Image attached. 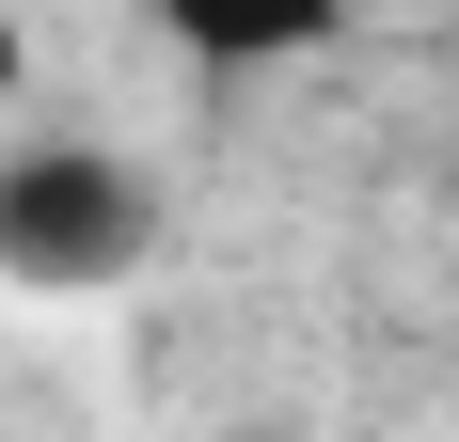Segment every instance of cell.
<instances>
[{
  "instance_id": "2",
  "label": "cell",
  "mask_w": 459,
  "mask_h": 442,
  "mask_svg": "<svg viewBox=\"0 0 459 442\" xmlns=\"http://www.w3.org/2000/svg\"><path fill=\"white\" fill-rule=\"evenodd\" d=\"M190 64H301V47L349 32V0H143Z\"/></svg>"
},
{
  "instance_id": "1",
  "label": "cell",
  "mask_w": 459,
  "mask_h": 442,
  "mask_svg": "<svg viewBox=\"0 0 459 442\" xmlns=\"http://www.w3.org/2000/svg\"><path fill=\"white\" fill-rule=\"evenodd\" d=\"M159 237L127 158H95V142H32L16 174H0V268L16 285H111V268Z\"/></svg>"
},
{
  "instance_id": "3",
  "label": "cell",
  "mask_w": 459,
  "mask_h": 442,
  "mask_svg": "<svg viewBox=\"0 0 459 442\" xmlns=\"http://www.w3.org/2000/svg\"><path fill=\"white\" fill-rule=\"evenodd\" d=\"M0 95H16V32H0Z\"/></svg>"
}]
</instances>
